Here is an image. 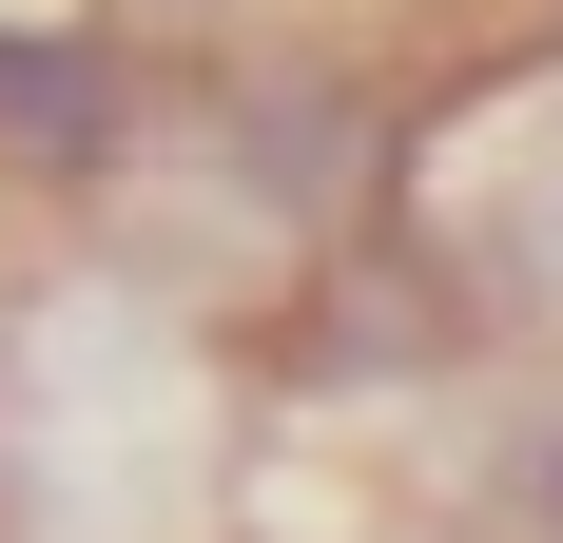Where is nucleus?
Segmentation results:
<instances>
[{
	"label": "nucleus",
	"instance_id": "20e7f679",
	"mask_svg": "<svg viewBox=\"0 0 563 543\" xmlns=\"http://www.w3.org/2000/svg\"><path fill=\"white\" fill-rule=\"evenodd\" d=\"M448 543H563V388H486L448 369Z\"/></svg>",
	"mask_w": 563,
	"mask_h": 543
},
{
	"label": "nucleus",
	"instance_id": "f257e3e1",
	"mask_svg": "<svg viewBox=\"0 0 563 543\" xmlns=\"http://www.w3.org/2000/svg\"><path fill=\"white\" fill-rule=\"evenodd\" d=\"M273 388L136 253H40L0 291V543H233Z\"/></svg>",
	"mask_w": 563,
	"mask_h": 543
},
{
	"label": "nucleus",
	"instance_id": "f03ea898",
	"mask_svg": "<svg viewBox=\"0 0 563 543\" xmlns=\"http://www.w3.org/2000/svg\"><path fill=\"white\" fill-rule=\"evenodd\" d=\"M156 117V58L117 20H0V195H117Z\"/></svg>",
	"mask_w": 563,
	"mask_h": 543
},
{
	"label": "nucleus",
	"instance_id": "7ed1b4c3",
	"mask_svg": "<svg viewBox=\"0 0 563 543\" xmlns=\"http://www.w3.org/2000/svg\"><path fill=\"white\" fill-rule=\"evenodd\" d=\"M428 253H448V291H466V330H486V350L563 369V98L466 175V214L428 233Z\"/></svg>",
	"mask_w": 563,
	"mask_h": 543
},
{
	"label": "nucleus",
	"instance_id": "39448f33",
	"mask_svg": "<svg viewBox=\"0 0 563 543\" xmlns=\"http://www.w3.org/2000/svg\"><path fill=\"white\" fill-rule=\"evenodd\" d=\"M350 543H448V524H350Z\"/></svg>",
	"mask_w": 563,
	"mask_h": 543
}]
</instances>
